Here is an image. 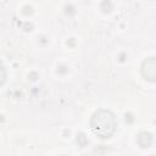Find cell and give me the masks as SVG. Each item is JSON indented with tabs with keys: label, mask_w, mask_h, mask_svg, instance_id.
<instances>
[{
	"label": "cell",
	"mask_w": 156,
	"mask_h": 156,
	"mask_svg": "<svg viewBox=\"0 0 156 156\" xmlns=\"http://www.w3.org/2000/svg\"><path fill=\"white\" fill-rule=\"evenodd\" d=\"M90 128L100 139H108L117 129V118L112 111L107 108H99L90 118Z\"/></svg>",
	"instance_id": "obj_1"
},
{
	"label": "cell",
	"mask_w": 156,
	"mask_h": 156,
	"mask_svg": "<svg viewBox=\"0 0 156 156\" xmlns=\"http://www.w3.org/2000/svg\"><path fill=\"white\" fill-rule=\"evenodd\" d=\"M141 76L147 82H156V57H147L140 66Z\"/></svg>",
	"instance_id": "obj_2"
},
{
	"label": "cell",
	"mask_w": 156,
	"mask_h": 156,
	"mask_svg": "<svg viewBox=\"0 0 156 156\" xmlns=\"http://www.w3.org/2000/svg\"><path fill=\"white\" fill-rule=\"evenodd\" d=\"M136 143L141 149H147L152 144V135L147 132H141L136 136Z\"/></svg>",
	"instance_id": "obj_3"
},
{
	"label": "cell",
	"mask_w": 156,
	"mask_h": 156,
	"mask_svg": "<svg viewBox=\"0 0 156 156\" xmlns=\"http://www.w3.org/2000/svg\"><path fill=\"white\" fill-rule=\"evenodd\" d=\"M1 71H2V82H1V83H4V80H5V68L2 67Z\"/></svg>",
	"instance_id": "obj_4"
}]
</instances>
